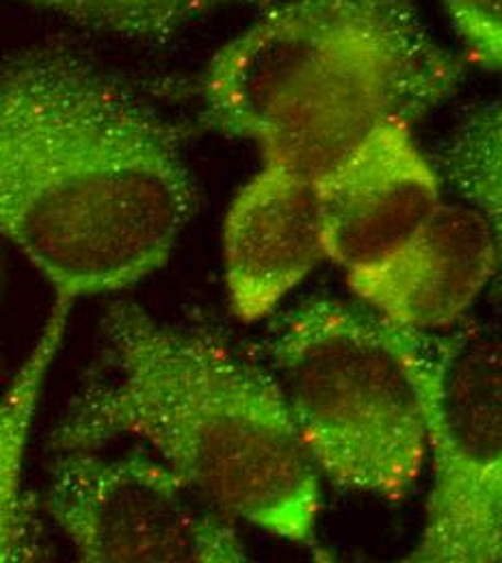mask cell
I'll use <instances>...</instances> for the list:
<instances>
[{
    "instance_id": "obj_1",
    "label": "cell",
    "mask_w": 502,
    "mask_h": 563,
    "mask_svg": "<svg viewBox=\"0 0 502 563\" xmlns=\"http://www.w3.org/2000/svg\"><path fill=\"white\" fill-rule=\"evenodd\" d=\"M198 211L178 131L66 46L0 57V241L76 301L156 274Z\"/></svg>"
},
{
    "instance_id": "obj_2",
    "label": "cell",
    "mask_w": 502,
    "mask_h": 563,
    "mask_svg": "<svg viewBox=\"0 0 502 563\" xmlns=\"http://www.w3.org/2000/svg\"><path fill=\"white\" fill-rule=\"evenodd\" d=\"M140 440L232 520L310 544L321 475L274 373L207 332L109 303L89 382L51 433L59 451Z\"/></svg>"
},
{
    "instance_id": "obj_3",
    "label": "cell",
    "mask_w": 502,
    "mask_h": 563,
    "mask_svg": "<svg viewBox=\"0 0 502 563\" xmlns=\"http://www.w3.org/2000/svg\"><path fill=\"white\" fill-rule=\"evenodd\" d=\"M457 80L414 0H288L216 53L202 122L321 178L377 126L421 120Z\"/></svg>"
},
{
    "instance_id": "obj_4",
    "label": "cell",
    "mask_w": 502,
    "mask_h": 563,
    "mask_svg": "<svg viewBox=\"0 0 502 563\" xmlns=\"http://www.w3.org/2000/svg\"><path fill=\"white\" fill-rule=\"evenodd\" d=\"M301 440L332 486L401 500L427 462L414 382L370 310L314 299L271 343Z\"/></svg>"
},
{
    "instance_id": "obj_5",
    "label": "cell",
    "mask_w": 502,
    "mask_h": 563,
    "mask_svg": "<svg viewBox=\"0 0 502 563\" xmlns=\"http://www.w3.org/2000/svg\"><path fill=\"white\" fill-rule=\"evenodd\" d=\"M383 325L414 382L431 460L425 527L408 562L499 563L501 341L477 323L442 334Z\"/></svg>"
},
{
    "instance_id": "obj_6",
    "label": "cell",
    "mask_w": 502,
    "mask_h": 563,
    "mask_svg": "<svg viewBox=\"0 0 502 563\" xmlns=\"http://www.w3.org/2000/svg\"><path fill=\"white\" fill-rule=\"evenodd\" d=\"M44 507L80 562H247L232 518L142 451H59Z\"/></svg>"
},
{
    "instance_id": "obj_7",
    "label": "cell",
    "mask_w": 502,
    "mask_h": 563,
    "mask_svg": "<svg viewBox=\"0 0 502 563\" xmlns=\"http://www.w3.org/2000/svg\"><path fill=\"white\" fill-rule=\"evenodd\" d=\"M501 232L472 209H437L397 247L347 269V284L390 325L455 328L499 272Z\"/></svg>"
},
{
    "instance_id": "obj_8",
    "label": "cell",
    "mask_w": 502,
    "mask_h": 563,
    "mask_svg": "<svg viewBox=\"0 0 502 563\" xmlns=\"http://www.w3.org/2000/svg\"><path fill=\"white\" fill-rule=\"evenodd\" d=\"M327 261L352 269L405 241L442 202L439 174L412 124L377 126L319 178Z\"/></svg>"
},
{
    "instance_id": "obj_9",
    "label": "cell",
    "mask_w": 502,
    "mask_h": 563,
    "mask_svg": "<svg viewBox=\"0 0 502 563\" xmlns=\"http://www.w3.org/2000/svg\"><path fill=\"white\" fill-rule=\"evenodd\" d=\"M325 256L319 178L280 163L238 191L223 223V269L232 314L256 323Z\"/></svg>"
},
{
    "instance_id": "obj_10",
    "label": "cell",
    "mask_w": 502,
    "mask_h": 563,
    "mask_svg": "<svg viewBox=\"0 0 502 563\" xmlns=\"http://www.w3.org/2000/svg\"><path fill=\"white\" fill-rule=\"evenodd\" d=\"M72 301L57 299L40 336L0 395V563L44 555L33 496L24 488L26 451L42 393L68 332Z\"/></svg>"
},
{
    "instance_id": "obj_11",
    "label": "cell",
    "mask_w": 502,
    "mask_h": 563,
    "mask_svg": "<svg viewBox=\"0 0 502 563\" xmlns=\"http://www.w3.org/2000/svg\"><path fill=\"white\" fill-rule=\"evenodd\" d=\"M66 15L78 24L126 35L163 37L198 18L236 4H269L274 0H24Z\"/></svg>"
},
{
    "instance_id": "obj_12",
    "label": "cell",
    "mask_w": 502,
    "mask_h": 563,
    "mask_svg": "<svg viewBox=\"0 0 502 563\" xmlns=\"http://www.w3.org/2000/svg\"><path fill=\"white\" fill-rule=\"evenodd\" d=\"M444 172L459 194L501 232V109L488 104L457 131Z\"/></svg>"
},
{
    "instance_id": "obj_13",
    "label": "cell",
    "mask_w": 502,
    "mask_h": 563,
    "mask_svg": "<svg viewBox=\"0 0 502 563\" xmlns=\"http://www.w3.org/2000/svg\"><path fill=\"white\" fill-rule=\"evenodd\" d=\"M450 22L472 59L486 70H501L502 0H444Z\"/></svg>"
},
{
    "instance_id": "obj_14",
    "label": "cell",
    "mask_w": 502,
    "mask_h": 563,
    "mask_svg": "<svg viewBox=\"0 0 502 563\" xmlns=\"http://www.w3.org/2000/svg\"><path fill=\"white\" fill-rule=\"evenodd\" d=\"M0 278H2V274H0Z\"/></svg>"
}]
</instances>
